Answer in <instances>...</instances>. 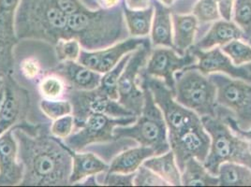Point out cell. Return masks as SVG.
<instances>
[{"instance_id": "obj_17", "label": "cell", "mask_w": 251, "mask_h": 187, "mask_svg": "<svg viewBox=\"0 0 251 187\" xmlns=\"http://www.w3.org/2000/svg\"><path fill=\"white\" fill-rule=\"evenodd\" d=\"M53 73L62 78L68 88L84 91L97 89L102 76L78 61L61 62L53 70Z\"/></svg>"}, {"instance_id": "obj_5", "label": "cell", "mask_w": 251, "mask_h": 187, "mask_svg": "<svg viewBox=\"0 0 251 187\" xmlns=\"http://www.w3.org/2000/svg\"><path fill=\"white\" fill-rule=\"evenodd\" d=\"M140 85L145 95L143 111L141 115L137 116V120L133 125L115 127V140L131 139L141 146L152 148L156 156H159L171 150L167 125L150 90L144 84Z\"/></svg>"}, {"instance_id": "obj_34", "label": "cell", "mask_w": 251, "mask_h": 187, "mask_svg": "<svg viewBox=\"0 0 251 187\" xmlns=\"http://www.w3.org/2000/svg\"><path fill=\"white\" fill-rule=\"evenodd\" d=\"M192 14L201 23H207L221 19L218 0H198L192 9Z\"/></svg>"}, {"instance_id": "obj_26", "label": "cell", "mask_w": 251, "mask_h": 187, "mask_svg": "<svg viewBox=\"0 0 251 187\" xmlns=\"http://www.w3.org/2000/svg\"><path fill=\"white\" fill-rule=\"evenodd\" d=\"M181 185L185 187H216L219 178L211 174L203 163L191 157L185 163L181 171Z\"/></svg>"}, {"instance_id": "obj_15", "label": "cell", "mask_w": 251, "mask_h": 187, "mask_svg": "<svg viewBox=\"0 0 251 187\" xmlns=\"http://www.w3.org/2000/svg\"><path fill=\"white\" fill-rule=\"evenodd\" d=\"M188 51L193 53L197 58L196 64L189 68L196 69L207 76L213 73H222L231 78L251 82L250 64L240 67L235 66L231 62L230 57L221 51L220 47H215L210 50L202 51L192 46Z\"/></svg>"}, {"instance_id": "obj_27", "label": "cell", "mask_w": 251, "mask_h": 187, "mask_svg": "<svg viewBox=\"0 0 251 187\" xmlns=\"http://www.w3.org/2000/svg\"><path fill=\"white\" fill-rule=\"evenodd\" d=\"M123 12L129 36L133 38H142L150 33L154 15L152 3L145 10H129L123 4Z\"/></svg>"}, {"instance_id": "obj_20", "label": "cell", "mask_w": 251, "mask_h": 187, "mask_svg": "<svg viewBox=\"0 0 251 187\" xmlns=\"http://www.w3.org/2000/svg\"><path fill=\"white\" fill-rule=\"evenodd\" d=\"M235 40H244L243 32L234 22L223 19L214 22L207 33L193 47L206 51L215 47H222Z\"/></svg>"}, {"instance_id": "obj_38", "label": "cell", "mask_w": 251, "mask_h": 187, "mask_svg": "<svg viewBox=\"0 0 251 187\" xmlns=\"http://www.w3.org/2000/svg\"><path fill=\"white\" fill-rule=\"evenodd\" d=\"M135 172L133 173H119L106 172L104 180L101 185L108 187H132Z\"/></svg>"}, {"instance_id": "obj_44", "label": "cell", "mask_w": 251, "mask_h": 187, "mask_svg": "<svg viewBox=\"0 0 251 187\" xmlns=\"http://www.w3.org/2000/svg\"><path fill=\"white\" fill-rule=\"evenodd\" d=\"M100 184L97 181L96 175H91V176L86 177L83 179L82 181H80L79 183L75 184L74 186H81V187H96V186H100Z\"/></svg>"}, {"instance_id": "obj_32", "label": "cell", "mask_w": 251, "mask_h": 187, "mask_svg": "<svg viewBox=\"0 0 251 187\" xmlns=\"http://www.w3.org/2000/svg\"><path fill=\"white\" fill-rule=\"evenodd\" d=\"M221 51L230 57L235 66H244L251 63V46L241 40H235L221 47Z\"/></svg>"}, {"instance_id": "obj_42", "label": "cell", "mask_w": 251, "mask_h": 187, "mask_svg": "<svg viewBox=\"0 0 251 187\" xmlns=\"http://www.w3.org/2000/svg\"><path fill=\"white\" fill-rule=\"evenodd\" d=\"M123 4L129 10H145L151 5V0H123Z\"/></svg>"}, {"instance_id": "obj_22", "label": "cell", "mask_w": 251, "mask_h": 187, "mask_svg": "<svg viewBox=\"0 0 251 187\" xmlns=\"http://www.w3.org/2000/svg\"><path fill=\"white\" fill-rule=\"evenodd\" d=\"M174 50L184 55L194 45L199 22L193 14L173 13Z\"/></svg>"}, {"instance_id": "obj_31", "label": "cell", "mask_w": 251, "mask_h": 187, "mask_svg": "<svg viewBox=\"0 0 251 187\" xmlns=\"http://www.w3.org/2000/svg\"><path fill=\"white\" fill-rule=\"evenodd\" d=\"M67 89V83L60 76L54 73L43 77L39 83V92L46 99L61 98Z\"/></svg>"}, {"instance_id": "obj_39", "label": "cell", "mask_w": 251, "mask_h": 187, "mask_svg": "<svg viewBox=\"0 0 251 187\" xmlns=\"http://www.w3.org/2000/svg\"><path fill=\"white\" fill-rule=\"evenodd\" d=\"M21 71L26 79L33 80L37 78L38 75L41 72V67H40V64L35 59L27 58L22 63Z\"/></svg>"}, {"instance_id": "obj_16", "label": "cell", "mask_w": 251, "mask_h": 187, "mask_svg": "<svg viewBox=\"0 0 251 187\" xmlns=\"http://www.w3.org/2000/svg\"><path fill=\"white\" fill-rule=\"evenodd\" d=\"M15 125L0 136V186H20L24 176L17 140L13 135Z\"/></svg>"}, {"instance_id": "obj_37", "label": "cell", "mask_w": 251, "mask_h": 187, "mask_svg": "<svg viewBox=\"0 0 251 187\" xmlns=\"http://www.w3.org/2000/svg\"><path fill=\"white\" fill-rule=\"evenodd\" d=\"M74 128L75 120L74 115H69L53 120L50 131L53 137L65 140L74 133Z\"/></svg>"}, {"instance_id": "obj_12", "label": "cell", "mask_w": 251, "mask_h": 187, "mask_svg": "<svg viewBox=\"0 0 251 187\" xmlns=\"http://www.w3.org/2000/svg\"><path fill=\"white\" fill-rule=\"evenodd\" d=\"M197 62L196 56L188 51L184 55L168 47L152 50L143 71L148 76L161 80L175 93L176 73L184 70Z\"/></svg>"}, {"instance_id": "obj_18", "label": "cell", "mask_w": 251, "mask_h": 187, "mask_svg": "<svg viewBox=\"0 0 251 187\" xmlns=\"http://www.w3.org/2000/svg\"><path fill=\"white\" fill-rule=\"evenodd\" d=\"M16 12L0 10V75L10 76L14 58L13 49L18 38L15 31Z\"/></svg>"}, {"instance_id": "obj_43", "label": "cell", "mask_w": 251, "mask_h": 187, "mask_svg": "<svg viewBox=\"0 0 251 187\" xmlns=\"http://www.w3.org/2000/svg\"><path fill=\"white\" fill-rule=\"evenodd\" d=\"M21 0H0V10L16 12Z\"/></svg>"}, {"instance_id": "obj_36", "label": "cell", "mask_w": 251, "mask_h": 187, "mask_svg": "<svg viewBox=\"0 0 251 187\" xmlns=\"http://www.w3.org/2000/svg\"><path fill=\"white\" fill-rule=\"evenodd\" d=\"M133 185L137 187H166L167 183L147 166H140L135 171Z\"/></svg>"}, {"instance_id": "obj_6", "label": "cell", "mask_w": 251, "mask_h": 187, "mask_svg": "<svg viewBox=\"0 0 251 187\" xmlns=\"http://www.w3.org/2000/svg\"><path fill=\"white\" fill-rule=\"evenodd\" d=\"M175 98L200 117H216L217 87L209 76L188 68L176 74Z\"/></svg>"}, {"instance_id": "obj_19", "label": "cell", "mask_w": 251, "mask_h": 187, "mask_svg": "<svg viewBox=\"0 0 251 187\" xmlns=\"http://www.w3.org/2000/svg\"><path fill=\"white\" fill-rule=\"evenodd\" d=\"M154 15L151 27V44L153 47H168L174 49L173 41V11L157 0H151Z\"/></svg>"}, {"instance_id": "obj_23", "label": "cell", "mask_w": 251, "mask_h": 187, "mask_svg": "<svg viewBox=\"0 0 251 187\" xmlns=\"http://www.w3.org/2000/svg\"><path fill=\"white\" fill-rule=\"evenodd\" d=\"M156 156L155 151L146 146H139L126 150L115 156L109 165L107 172L133 173L144 164L147 158Z\"/></svg>"}, {"instance_id": "obj_8", "label": "cell", "mask_w": 251, "mask_h": 187, "mask_svg": "<svg viewBox=\"0 0 251 187\" xmlns=\"http://www.w3.org/2000/svg\"><path fill=\"white\" fill-rule=\"evenodd\" d=\"M139 83L150 90L155 103L160 109L167 125L169 139L201 122L199 115L176 101L175 93L161 80L150 77L142 70Z\"/></svg>"}, {"instance_id": "obj_29", "label": "cell", "mask_w": 251, "mask_h": 187, "mask_svg": "<svg viewBox=\"0 0 251 187\" xmlns=\"http://www.w3.org/2000/svg\"><path fill=\"white\" fill-rule=\"evenodd\" d=\"M132 52H129L126 54L125 56L115 65V67L110 70L109 71L102 74L100 84L99 86L100 90L105 94L107 96H109L111 99L118 101V91H117V85L118 81L120 79V76L125 70L126 65L128 62Z\"/></svg>"}, {"instance_id": "obj_21", "label": "cell", "mask_w": 251, "mask_h": 187, "mask_svg": "<svg viewBox=\"0 0 251 187\" xmlns=\"http://www.w3.org/2000/svg\"><path fill=\"white\" fill-rule=\"evenodd\" d=\"M67 149L73 158L70 185L74 186L86 177L106 173L108 171L109 165L93 153L76 152L68 146Z\"/></svg>"}, {"instance_id": "obj_1", "label": "cell", "mask_w": 251, "mask_h": 187, "mask_svg": "<svg viewBox=\"0 0 251 187\" xmlns=\"http://www.w3.org/2000/svg\"><path fill=\"white\" fill-rule=\"evenodd\" d=\"M28 131L21 124L13 130L18 157L24 166L20 186L70 185L73 158L65 142L52 135Z\"/></svg>"}, {"instance_id": "obj_35", "label": "cell", "mask_w": 251, "mask_h": 187, "mask_svg": "<svg viewBox=\"0 0 251 187\" xmlns=\"http://www.w3.org/2000/svg\"><path fill=\"white\" fill-rule=\"evenodd\" d=\"M82 49L80 42L74 38L60 39L54 44L55 54L60 62L77 61Z\"/></svg>"}, {"instance_id": "obj_9", "label": "cell", "mask_w": 251, "mask_h": 187, "mask_svg": "<svg viewBox=\"0 0 251 187\" xmlns=\"http://www.w3.org/2000/svg\"><path fill=\"white\" fill-rule=\"evenodd\" d=\"M136 120V115L118 118L100 114L90 115L75 133L64 140L65 144L74 151L81 152L87 146L112 142L115 140V127L132 125Z\"/></svg>"}, {"instance_id": "obj_11", "label": "cell", "mask_w": 251, "mask_h": 187, "mask_svg": "<svg viewBox=\"0 0 251 187\" xmlns=\"http://www.w3.org/2000/svg\"><path fill=\"white\" fill-rule=\"evenodd\" d=\"M66 95L73 105L75 127L78 129L90 115L100 114L111 117H126L133 115L117 100L111 99L98 87L94 90L84 91L68 88Z\"/></svg>"}, {"instance_id": "obj_41", "label": "cell", "mask_w": 251, "mask_h": 187, "mask_svg": "<svg viewBox=\"0 0 251 187\" xmlns=\"http://www.w3.org/2000/svg\"><path fill=\"white\" fill-rule=\"evenodd\" d=\"M250 66L251 68V63H250ZM220 118H222L236 134H238L241 137H243L244 139L248 140L251 144V130H248V131H245V130H242L240 128H238L237 125H235L234 120L230 117V115H223Z\"/></svg>"}, {"instance_id": "obj_7", "label": "cell", "mask_w": 251, "mask_h": 187, "mask_svg": "<svg viewBox=\"0 0 251 187\" xmlns=\"http://www.w3.org/2000/svg\"><path fill=\"white\" fill-rule=\"evenodd\" d=\"M210 79L217 87L218 107L223 109L242 130L251 129V82L213 73Z\"/></svg>"}, {"instance_id": "obj_14", "label": "cell", "mask_w": 251, "mask_h": 187, "mask_svg": "<svg viewBox=\"0 0 251 187\" xmlns=\"http://www.w3.org/2000/svg\"><path fill=\"white\" fill-rule=\"evenodd\" d=\"M147 41V39L142 38H130L100 50L88 51L82 49L77 61L92 70L104 74L112 70L126 54L134 52Z\"/></svg>"}, {"instance_id": "obj_10", "label": "cell", "mask_w": 251, "mask_h": 187, "mask_svg": "<svg viewBox=\"0 0 251 187\" xmlns=\"http://www.w3.org/2000/svg\"><path fill=\"white\" fill-rule=\"evenodd\" d=\"M151 52V42L149 41L138 47L131 53L118 81V102L136 116L141 115L145 102L144 91L139 87L138 78L146 67Z\"/></svg>"}, {"instance_id": "obj_30", "label": "cell", "mask_w": 251, "mask_h": 187, "mask_svg": "<svg viewBox=\"0 0 251 187\" xmlns=\"http://www.w3.org/2000/svg\"><path fill=\"white\" fill-rule=\"evenodd\" d=\"M231 18L243 32L244 40L251 39V0H234Z\"/></svg>"}, {"instance_id": "obj_13", "label": "cell", "mask_w": 251, "mask_h": 187, "mask_svg": "<svg viewBox=\"0 0 251 187\" xmlns=\"http://www.w3.org/2000/svg\"><path fill=\"white\" fill-rule=\"evenodd\" d=\"M170 147L176 156L180 171L183 170L186 161L194 157L204 162L208 156L211 139L201 122L184 130L179 135L169 139Z\"/></svg>"}, {"instance_id": "obj_24", "label": "cell", "mask_w": 251, "mask_h": 187, "mask_svg": "<svg viewBox=\"0 0 251 187\" xmlns=\"http://www.w3.org/2000/svg\"><path fill=\"white\" fill-rule=\"evenodd\" d=\"M156 172L169 186L179 187L181 185V171L172 150L167 153L147 158L143 164Z\"/></svg>"}, {"instance_id": "obj_25", "label": "cell", "mask_w": 251, "mask_h": 187, "mask_svg": "<svg viewBox=\"0 0 251 187\" xmlns=\"http://www.w3.org/2000/svg\"><path fill=\"white\" fill-rule=\"evenodd\" d=\"M5 95L0 109V136L12 128L22 113L21 96L16 88L9 83L4 85Z\"/></svg>"}, {"instance_id": "obj_46", "label": "cell", "mask_w": 251, "mask_h": 187, "mask_svg": "<svg viewBox=\"0 0 251 187\" xmlns=\"http://www.w3.org/2000/svg\"><path fill=\"white\" fill-rule=\"evenodd\" d=\"M4 95H5V88H4V85L0 88V109H1V106L3 103V100H4Z\"/></svg>"}, {"instance_id": "obj_47", "label": "cell", "mask_w": 251, "mask_h": 187, "mask_svg": "<svg viewBox=\"0 0 251 187\" xmlns=\"http://www.w3.org/2000/svg\"><path fill=\"white\" fill-rule=\"evenodd\" d=\"M3 85H4V79H3V77L0 75V88H1Z\"/></svg>"}, {"instance_id": "obj_3", "label": "cell", "mask_w": 251, "mask_h": 187, "mask_svg": "<svg viewBox=\"0 0 251 187\" xmlns=\"http://www.w3.org/2000/svg\"><path fill=\"white\" fill-rule=\"evenodd\" d=\"M68 16L57 0H21L15 14L18 40L33 39L55 44L64 39Z\"/></svg>"}, {"instance_id": "obj_45", "label": "cell", "mask_w": 251, "mask_h": 187, "mask_svg": "<svg viewBox=\"0 0 251 187\" xmlns=\"http://www.w3.org/2000/svg\"><path fill=\"white\" fill-rule=\"evenodd\" d=\"M157 1H159L160 3L164 4L165 6H168V7L173 6V5H174V3L176 2V0H157Z\"/></svg>"}, {"instance_id": "obj_33", "label": "cell", "mask_w": 251, "mask_h": 187, "mask_svg": "<svg viewBox=\"0 0 251 187\" xmlns=\"http://www.w3.org/2000/svg\"><path fill=\"white\" fill-rule=\"evenodd\" d=\"M40 108L43 115L51 120H56L65 115H73V105L69 99L42 98Z\"/></svg>"}, {"instance_id": "obj_48", "label": "cell", "mask_w": 251, "mask_h": 187, "mask_svg": "<svg viewBox=\"0 0 251 187\" xmlns=\"http://www.w3.org/2000/svg\"><path fill=\"white\" fill-rule=\"evenodd\" d=\"M249 42H250V45H251V39H250V40H249Z\"/></svg>"}, {"instance_id": "obj_28", "label": "cell", "mask_w": 251, "mask_h": 187, "mask_svg": "<svg viewBox=\"0 0 251 187\" xmlns=\"http://www.w3.org/2000/svg\"><path fill=\"white\" fill-rule=\"evenodd\" d=\"M219 186L251 187V169L249 166L232 162L222 163L218 172Z\"/></svg>"}, {"instance_id": "obj_40", "label": "cell", "mask_w": 251, "mask_h": 187, "mask_svg": "<svg viewBox=\"0 0 251 187\" xmlns=\"http://www.w3.org/2000/svg\"><path fill=\"white\" fill-rule=\"evenodd\" d=\"M234 0H218L220 16L224 20H230Z\"/></svg>"}, {"instance_id": "obj_4", "label": "cell", "mask_w": 251, "mask_h": 187, "mask_svg": "<svg viewBox=\"0 0 251 187\" xmlns=\"http://www.w3.org/2000/svg\"><path fill=\"white\" fill-rule=\"evenodd\" d=\"M201 119L211 139L209 153L203 162L210 173L218 176L219 167L225 162L245 165L251 169V142L236 134L219 116Z\"/></svg>"}, {"instance_id": "obj_2", "label": "cell", "mask_w": 251, "mask_h": 187, "mask_svg": "<svg viewBox=\"0 0 251 187\" xmlns=\"http://www.w3.org/2000/svg\"><path fill=\"white\" fill-rule=\"evenodd\" d=\"M128 36L122 4L109 10L89 11L83 8L68 16L64 39L74 38L83 49L95 51L124 41Z\"/></svg>"}]
</instances>
